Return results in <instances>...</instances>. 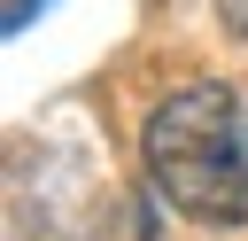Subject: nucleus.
<instances>
[{
  "label": "nucleus",
  "mask_w": 248,
  "mask_h": 241,
  "mask_svg": "<svg viewBox=\"0 0 248 241\" xmlns=\"http://www.w3.org/2000/svg\"><path fill=\"white\" fill-rule=\"evenodd\" d=\"M147 179L194 225H248V93L225 78H194L163 93L140 124Z\"/></svg>",
  "instance_id": "1"
},
{
  "label": "nucleus",
  "mask_w": 248,
  "mask_h": 241,
  "mask_svg": "<svg viewBox=\"0 0 248 241\" xmlns=\"http://www.w3.org/2000/svg\"><path fill=\"white\" fill-rule=\"evenodd\" d=\"M225 8H232V16H240V23H232V31H248V0H225Z\"/></svg>",
  "instance_id": "2"
}]
</instances>
